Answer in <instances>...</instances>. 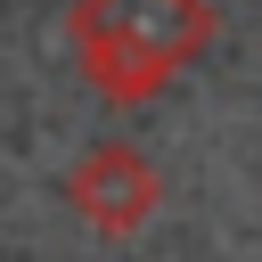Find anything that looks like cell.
<instances>
[{
	"label": "cell",
	"mask_w": 262,
	"mask_h": 262,
	"mask_svg": "<svg viewBox=\"0 0 262 262\" xmlns=\"http://www.w3.org/2000/svg\"><path fill=\"white\" fill-rule=\"evenodd\" d=\"M213 0H74L66 49L106 106H147L213 49Z\"/></svg>",
	"instance_id": "obj_1"
},
{
	"label": "cell",
	"mask_w": 262,
	"mask_h": 262,
	"mask_svg": "<svg viewBox=\"0 0 262 262\" xmlns=\"http://www.w3.org/2000/svg\"><path fill=\"white\" fill-rule=\"evenodd\" d=\"M66 205L90 237H139L164 205V172L147 147L131 139H90L74 164H66Z\"/></svg>",
	"instance_id": "obj_2"
}]
</instances>
